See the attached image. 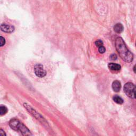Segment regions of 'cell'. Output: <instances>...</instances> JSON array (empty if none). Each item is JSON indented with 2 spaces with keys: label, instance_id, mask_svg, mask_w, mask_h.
Returning <instances> with one entry per match:
<instances>
[{
  "label": "cell",
  "instance_id": "5bb4252c",
  "mask_svg": "<svg viewBox=\"0 0 136 136\" xmlns=\"http://www.w3.org/2000/svg\"><path fill=\"white\" fill-rule=\"evenodd\" d=\"M110 58L112 60H116L117 59V55L115 54H113L112 55H111L110 56Z\"/></svg>",
  "mask_w": 136,
  "mask_h": 136
},
{
  "label": "cell",
  "instance_id": "4fadbf2b",
  "mask_svg": "<svg viewBox=\"0 0 136 136\" xmlns=\"http://www.w3.org/2000/svg\"><path fill=\"white\" fill-rule=\"evenodd\" d=\"M105 50H106L105 48L103 46H101V47H100L98 48L99 52H100V53L101 54H103V53H105Z\"/></svg>",
  "mask_w": 136,
  "mask_h": 136
},
{
  "label": "cell",
  "instance_id": "9c48e42d",
  "mask_svg": "<svg viewBox=\"0 0 136 136\" xmlns=\"http://www.w3.org/2000/svg\"><path fill=\"white\" fill-rule=\"evenodd\" d=\"M113 100L117 104H122L123 103V100H122V98L119 97V96H114Z\"/></svg>",
  "mask_w": 136,
  "mask_h": 136
},
{
  "label": "cell",
  "instance_id": "6da1fadb",
  "mask_svg": "<svg viewBox=\"0 0 136 136\" xmlns=\"http://www.w3.org/2000/svg\"><path fill=\"white\" fill-rule=\"evenodd\" d=\"M115 45L120 57L125 62L130 63L133 61L134 55L126 47L125 43L121 37H117L115 39Z\"/></svg>",
  "mask_w": 136,
  "mask_h": 136
},
{
  "label": "cell",
  "instance_id": "277c9868",
  "mask_svg": "<svg viewBox=\"0 0 136 136\" xmlns=\"http://www.w3.org/2000/svg\"><path fill=\"white\" fill-rule=\"evenodd\" d=\"M21 123L19 120L17 119H11L9 122V125L10 127L15 131H19Z\"/></svg>",
  "mask_w": 136,
  "mask_h": 136
},
{
  "label": "cell",
  "instance_id": "30bf717a",
  "mask_svg": "<svg viewBox=\"0 0 136 136\" xmlns=\"http://www.w3.org/2000/svg\"><path fill=\"white\" fill-rule=\"evenodd\" d=\"M8 112V109L5 106H1L0 107V115H4Z\"/></svg>",
  "mask_w": 136,
  "mask_h": 136
},
{
  "label": "cell",
  "instance_id": "7c38bea8",
  "mask_svg": "<svg viewBox=\"0 0 136 136\" xmlns=\"http://www.w3.org/2000/svg\"><path fill=\"white\" fill-rule=\"evenodd\" d=\"M5 44V40L4 37H3L2 36L0 37V46L2 47Z\"/></svg>",
  "mask_w": 136,
  "mask_h": 136
},
{
  "label": "cell",
  "instance_id": "8fae6325",
  "mask_svg": "<svg viewBox=\"0 0 136 136\" xmlns=\"http://www.w3.org/2000/svg\"><path fill=\"white\" fill-rule=\"evenodd\" d=\"M95 44L96 46H97V47H101V46L103 45V42L102 41H101V40H98V41L95 42Z\"/></svg>",
  "mask_w": 136,
  "mask_h": 136
},
{
  "label": "cell",
  "instance_id": "7a4b0ae2",
  "mask_svg": "<svg viewBox=\"0 0 136 136\" xmlns=\"http://www.w3.org/2000/svg\"><path fill=\"white\" fill-rule=\"evenodd\" d=\"M124 91L126 96L130 98H134V94L136 91V87L131 82H128L124 86Z\"/></svg>",
  "mask_w": 136,
  "mask_h": 136
},
{
  "label": "cell",
  "instance_id": "ba28073f",
  "mask_svg": "<svg viewBox=\"0 0 136 136\" xmlns=\"http://www.w3.org/2000/svg\"><path fill=\"white\" fill-rule=\"evenodd\" d=\"M114 32L117 34L121 33L123 30V27L122 24L120 23H116L114 27Z\"/></svg>",
  "mask_w": 136,
  "mask_h": 136
},
{
  "label": "cell",
  "instance_id": "8992f818",
  "mask_svg": "<svg viewBox=\"0 0 136 136\" xmlns=\"http://www.w3.org/2000/svg\"><path fill=\"white\" fill-rule=\"evenodd\" d=\"M121 88V82H120L119 81H118V80H115V81L113 82L112 88L114 91L116 92L120 91Z\"/></svg>",
  "mask_w": 136,
  "mask_h": 136
},
{
  "label": "cell",
  "instance_id": "3957f363",
  "mask_svg": "<svg viewBox=\"0 0 136 136\" xmlns=\"http://www.w3.org/2000/svg\"><path fill=\"white\" fill-rule=\"evenodd\" d=\"M34 71L35 75L39 77V78H43L46 75V71L44 69L43 65L41 64H37L34 67Z\"/></svg>",
  "mask_w": 136,
  "mask_h": 136
},
{
  "label": "cell",
  "instance_id": "2e32d148",
  "mask_svg": "<svg viewBox=\"0 0 136 136\" xmlns=\"http://www.w3.org/2000/svg\"><path fill=\"white\" fill-rule=\"evenodd\" d=\"M133 70H134V72L136 73V64L135 65V66L133 68Z\"/></svg>",
  "mask_w": 136,
  "mask_h": 136
},
{
  "label": "cell",
  "instance_id": "9a60e30c",
  "mask_svg": "<svg viewBox=\"0 0 136 136\" xmlns=\"http://www.w3.org/2000/svg\"><path fill=\"white\" fill-rule=\"evenodd\" d=\"M0 135H1V136H6V134H5L4 131L2 129L0 130Z\"/></svg>",
  "mask_w": 136,
  "mask_h": 136
},
{
  "label": "cell",
  "instance_id": "52a82bcc",
  "mask_svg": "<svg viewBox=\"0 0 136 136\" xmlns=\"http://www.w3.org/2000/svg\"><path fill=\"white\" fill-rule=\"evenodd\" d=\"M108 67H109V68L111 70L113 71H119L121 68V67L120 65L114 63H109V65H108Z\"/></svg>",
  "mask_w": 136,
  "mask_h": 136
},
{
  "label": "cell",
  "instance_id": "ac0fdd59",
  "mask_svg": "<svg viewBox=\"0 0 136 136\" xmlns=\"http://www.w3.org/2000/svg\"></svg>",
  "mask_w": 136,
  "mask_h": 136
},
{
  "label": "cell",
  "instance_id": "5b68a950",
  "mask_svg": "<svg viewBox=\"0 0 136 136\" xmlns=\"http://www.w3.org/2000/svg\"><path fill=\"white\" fill-rule=\"evenodd\" d=\"M1 29L2 32H4L8 33H11L14 32V27L10 24H2L1 26Z\"/></svg>",
  "mask_w": 136,
  "mask_h": 136
},
{
  "label": "cell",
  "instance_id": "e0dca14e",
  "mask_svg": "<svg viewBox=\"0 0 136 136\" xmlns=\"http://www.w3.org/2000/svg\"><path fill=\"white\" fill-rule=\"evenodd\" d=\"M134 98H136V91L135 92V94H134Z\"/></svg>",
  "mask_w": 136,
  "mask_h": 136
}]
</instances>
